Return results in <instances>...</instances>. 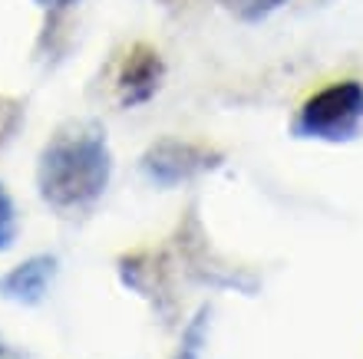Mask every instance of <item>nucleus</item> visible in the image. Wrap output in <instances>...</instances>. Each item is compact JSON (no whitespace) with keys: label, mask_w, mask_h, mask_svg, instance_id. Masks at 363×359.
Here are the masks:
<instances>
[{"label":"nucleus","mask_w":363,"mask_h":359,"mask_svg":"<svg viewBox=\"0 0 363 359\" xmlns=\"http://www.w3.org/2000/svg\"><path fill=\"white\" fill-rule=\"evenodd\" d=\"M40 195L60 211L86 208L109 181V149L99 129L69 125L47 142L40 155Z\"/></svg>","instance_id":"f257e3e1"},{"label":"nucleus","mask_w":363,"mask_h":359,"mask_svg":"<svg viewBox=\"0 0 363 359\" xmlns=\"http://www.w3.org/2000/svg\"><path fill=\"white\" fill-rule=\"evenodd\" d=\"M363 122V86L357 79L330 83L320 93H314L301 106L297 115V132L311 139L340 142L360 129Z\"/></svg>","instance_id":"f03ea898"},{"label":"nucleus","mask_w":363,"mask_h":359,"mask_svg":"<svg viewBox=\"0 0 363 359\" xmlns=\"http://www.w3.org/2000/svg\"><path fill=\"white\" fill-rule=\"evenodd\" d=\"M162 57L159 50H152L149 43H135L129 47V53L119 63V73H116V93H119V103L123 106H143L149 103L162 83Z\"/></svg>","instance_id":"7ed1b4c3"},{"label":"nucleus","mask_w":363,"mask_h":359,"mask_svg":"<svg viewBox=\"0 0 363 359\" xmlns=\"http://www.w3.org/2000/svg\"><path fill=\"white\" fill-rule=\"evenodd\" d=\"M215 159H218V155L208 152L205 145L165 139V142L149 149V155H145V171H149L159 185H175V181L191 178V175L211 169Z\"/></svg>","instance_id":"20e7f679"},{"label":"nucleus","mask_w":363,"mask_h":359,"mask_svg":"<svg viewBox=\"0 0 363 359\" xmlns=\"http://www.w3.org/2000/svg\"><path fill=\"white\" fill-rule=\"evenodd\" d=\"M50 277H53V257H30L20 267H13L7 277H4V293L13 297V300H27L37 303L47 290Z\"/></svg>","instance_id":"39448f33"},{"label":"nucleus","mask_w":363,"mask_h":359,"mask_svg":"<svg viewBox=\"0 0 363 359\" xmlns=\"http://www.w3.org/2000/svg\"><path fill=\"white\" fill-rule=\"evenodd\" d=\"M17 237V215H13V201L0 185V251H7Z\"/></svg>","instance_id":"423d86ee"},{"label":"nucleus","mask_w":363,"mask_h":359,"mask_svg":"<svg viewBox=\"0 0 363 359\" xmlns=\"http://www.w3.org/2000/svg\"><path fill=\"white\" fill-rule=\"evenodd\" d=\"M281 4H287V0H228V7L235 10L238 17H245V20H258V17H264V13L277 10Z\"/></svg>","instance_id":"0eeeda50"},{"label":"nucleus","mask_w":363,"mask_h":359,"mask_svg":"<svg viewBox=\"0 0 363 359\" xmlns=\"http://www.w3.org/2000/svg\"><path fill=\"white\" fill-rule=\"evenodd\" d=\"M0 359H10V353H7V346L0 343Z\"/></svg>","instance_id":"6e6552de"}]
</instances>
